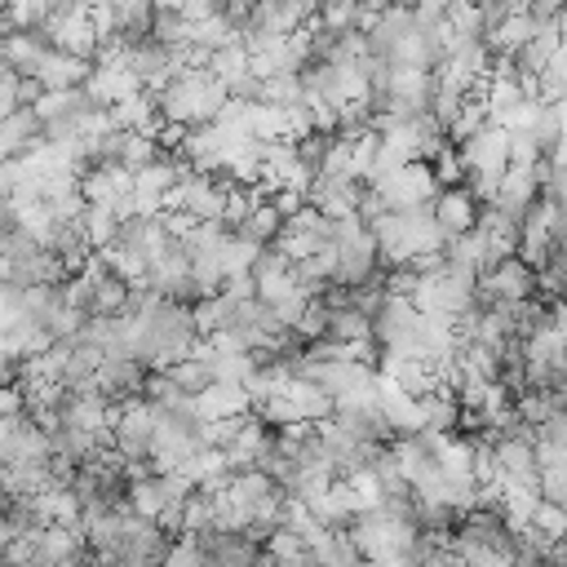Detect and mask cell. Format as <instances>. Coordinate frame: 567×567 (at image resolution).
<instances>
[{"label": "cell", "mask_w": 567, "mask_h": 567, "mask_svg": "<svg viewBox=\"0 0 567 567\" xmlns=\"http://www.w3.org/2000/svg\"><path fill=\"white\" fill-rule=\"evenodd\" d=\"M0 270H4V279H9L13 288H22V292H31V288H58V284H66V279H71L66 261H62L58 252H49L44 244H35V248L18 252V257H13V261H4Z\"/></svg>", "instance_id": "obj_12"}, {"label": "cell", "mask_w": 567, "mask_h": 567, "mask_svg": "<svg viewBox=\"0 0 567 567\" xmlns=\"http://www.w3.org/2000/svg\"><path fill=\"white\" fill-rule=\"evenodd\" d=\"M195 412H199V421H235V416H244V412H252V408H248V390H244V385H221V381H213L208 390L195 394Z\"/></svg>", "instance_id": "obj_22"}, {"label": "cell", "mask_w": 567, "mask_h": 567, "mask_svg": "<svg viewBox=\"0 0 567 567\" xmlns=\"http://www.w3.org/2000/svg\"><path fill=\"white\" fill-rule=\"evenodd\" d=\"M509 567H545V563H536V558H514Z\"/></svg>", "instance_id": "obj_56"}, {"label": "cell", "mask_w": 567, "mask_h": 567, "mask_svg": "<svg viewBox=\"0 0 567 567\" xmlns=\"http://www.w3.org/2000/svg\"><path fill=\"white\" fill-rule=\"evenodd\" d=\"M18 111V75H0V120Z\"/></svg>", "instance_id": "obj_50"}, {"label": "cell", "mask_w": 567, "mask_h": 567, "mask_svg": "<svg viewBox=\"0 0 567 567\" xmlns=\"http://www.w3.org/2000/svg\"><path fill=\"white\" fill-rule=\"evenodd\" d=\"M536 443H549V447H563L567 452V412H549L536 425Z\"/></svg>", "instance_id": "obj_48"}, {"label": "cell", "mask_w": 567, "mask_h": 567, "mask_svg": "<svg viewBox=\"0 0 567 567\" xmlns=\"http://www.w3.org/2000/svg\"><path fill=\"white\" fill-rule=\"evenodd\" d=\"M9 22H13V31H35L44 18H49V4L44 0H9Z\"/></svg>", "instance_id": "obj_44"}, {"label": "cell", "mask_w": 567, "mask_h": 567, "mask_svg": "<svg viewBox=\"0 0 567 567\" xmlns=\"http://www.w3.org/2000/svg\"><path fill=\"white\" fill-rule=\"evenodd\" d=\"M377 275H381V257H377V244H372L368 226H359L350 235H332V270H328V284L359 288V284H368Z\"/></svg>", "instance_id": "obj_8"}, {"label": "cell", "mask_w": 567, "mask_h": 567, "mask_svg": "<svg viewBox=\"0 0 567 567\" xmlns=\"http://www.w3.org/2000/svg\"><path fill=\"white\" fill-rule=\"evenodd\" d=\"M536 89H540V102H567V44L545 62V71L536 75Z\"/></svg>", "instance_id": "obj_36"}, {"label": "cell", "mask_w": 567, "mask_h": 567, "mask_svg": "<svg viewBox=\"0 0 567 567\" xmlns=\"http://www.w3.org/2000/svg\"><path fill=\"white\" fill-rule=\"evenodd\" d=\"M146 372H151V368H142L137 359L111 354V359H102V368H97V394H102V399H111L115 408H120V403H128V399H142Z\"/></svg>", "instance_id": "obj_14"}, {"label": "cell", "mask_w": 567, "mask_h": 567, "mask_svg": "<svg viewBox=\"0 0 567 567\" xmlns=\"http://www.w3.org/2000/svg\"><path fill=\"white\" fill-rule=\"evenodd\" d=\"M40 97H44L40 80H35V75H18V106H31V111H35Z\"/></svg>", "instance_id": "obj_49"}, {"label": "cell", "mask_w": 567, "mask_h": 567, "mask_svg": "<svg viewBox=\"0 0 567 567\" xmlns=\"http://www.w3.org/2000/svg\"><path fill=\"white\" fill-rule=\"evenodd\" d=\"M377 412L385 416V425L394 430V439L421 430V408H416V399H412L408 390H399L394 381H385V377H381V390H377Z\"/></svg>", "instance_id": "obj_20"}, {"label": "cell", "mask_w": 567, "mask_h": 567, "mask_svg": "<svg viewBox=\"0 0 567 567\" xmlns=\"http://www.w3.org/2000/svg\"><path fill=\"white\" fill-rule=\"evenodd\" d=\"M190 315H195V332H199V337H213V332H221V328L230 323L235 301H230L226 292H213V297L195 301V306H190Z\"/></svg>", "instance_id": "obj_31"}, {"label": "cell", "mask_w": 567, "mask_h": 567, "mask_svg": "<svg viewBox=\"0 0 567 567\" xmlns=\"http://www.w3.org/2000/svg\"><path fill=\"white\" fill-rule=\"evenodd\" d=\"M447 31H452V40H483L478 9L470 0H447Z\"/></svg>", "instance_id": "obj_39"}, {"label": "cell", "mask_w": 567, "mask_h": 567, "mask_svg": "<svg viewBox=\"0 0 567 567\" xmlns=\"http://www.w3.org/2000/svg\"><path fill=\"white\" fill-rule=\"evenodd\" d=\"M257 102L288 111V106L301 102V80H297V75H270V80H261V97H257Z\"/></svg>", "instance_id": "obj_37"}, {"label": "cell", "mask_w": 567, "mask_h": 567, "mask_svg": "<svg viewBox=\"0 0 567 567\" xmlns=\"http://www.w3.org/2000/svg\"><path fill=\"white\" fill-rule=\"evenodd\" d=\"M346 536L354 540V549L368 563H381V558L412 554L421 532L412 523V505H372V509H363V514H354L346 523Z\"/></svg>", "instance_id": "obj_4"}, {"label": "cell", "mask_w": 567, "mask_h": 567, "mask_svg": "<svg viewBox=\"0 0 567 567\" xmlns=\"http://www.w3.org/2000/svg\"><path fill=\"white\" fill-rule=\"evenodd\" d=\"M319 341H337V346H372V319H363L354 306L328 310L323 337Z\"/></svg>", "instance_id": "obj_29"}, {"label": "cell", "mask_w": 567, "mask_h": 567, "mask_svg": "<svg viewBox=\"0 0 567 567\" xmlns=\"http://www.w3.org/2000/svg\"><path fill=\"white\" fill-rule=\"evenodd\" d=\"M430 213H434L439 230L452 239V235H465V230H474L478 204H474V195H470L465 186H447V190H439V195L430 199Z\"/></svg>", "instance_id": "obj_17"}, {"label": "cell", "mask_w": 567, "mask_h": 567, "mask_svg": "<svg viewBox=\"0 0 567 567\" xmlns=\"http://www.w3.org/2000/svg\"><path fill=\"white\" fill-rule=\"evenodd\" d=\"M532 35H536V22H532V18L518 9V13H505V18H501V22H496V27L483 35V44H487L496 58H514V53H518V49H523Z\"/></svg>", "instance_id": "obj_28"}, {"label": "cell", "mask_w": 567, "mask_h": 567, "mask_svg": "<svg viewBox=\"0 0 567 567\" xmlns=\"http://www.w3.org/2000/svg\"><path fill=\"white\" fill-rule=\"evenodd\" d=\"M284 221H288V217L275 208V199H270V195H261V199L248 208V217L235 226V235H239V239H248V244H257V248H266V244H275V239L284 235Z\"/></svg>", "instance_id": "obj_25"}, {"label": "cell", "mask_w": 567, "mask_h": 567, "mask_svg": "<svg viewBox=\"0 0 567 567\" xmlns=\"http://www.w3.org/2000/svg\"><path fill=\"white\" fill-rule=\"evenodd\" d=\"M89 71H93V62L71 58V53H62V49H49V53L40 58V66H35V80H40L44 93H58V89H80V84L89 80Z\"/></svg>", "instance_id": "obj_18"}, {"label": "cell", "mask_w": 567, "mask_h": 567, "mask_svg": "<svg viewBox=\"0 0 567 567\" xmlns=\"http://www.w3.org/2000/svg\"><path fill=\"white\" fill-rule=\"evenodd\" d=\"M563 44H567V40L558 35V27H554V22L536 27V35H532L514 58H509V62H514V75H540V71H545V62H549Z\"/></svg>", "instance_id": "obj_26"}, {"label": "cell", "mask_w": 567, "mask_h": 567, "mask_svg": "<svg viewBox=\"0 0 567 567\" xmlns=\"http://www.w3.org/2000/svg\"><path fill=\"white\" fill-rule=\"evenodd\" d=\"M155 403L146 399H128L120 403L115 412V425H111V447L128 461V465H142L151 470V443H155Z\"/></svg>", "instance_id": "obj_7"}, {"label": "cell", "mask_w": 567, "mask_h": 567, "mask_svg": "<svg viewBox=\"0 0 567 567\" xmlns=\"http://www.w3.org/2000/svg\"><path fill=\"white\" fill-rule=\"evenodd\" d=\"M372 244H377V257H381V270H399V266H412L416 257L425 252H443L447 235L439 230L430 204L421 208H403V213H381L372 226H368Z\"/></svg>", "instance_id": "obj_2"}, {"label": "cell", "mask_w": 567, "mask_h": 567, "mask_svg": "<svg viewBox=\"0 0 567 567\" xmlns=\"http://www.w3.org/2000/svg\"><path fill=\"white\" fill-rule=\"evenodd\" d=\"M164 372H168V381L177 385V394H190V399H195L199 390H208V385H213V368H208V359H195V354H190V359L168 363Z\"/></svg>", "instance_id": "obj_32"}, {"label": "cell", "mask_w": 567, "mask_h": 567, "mask_svg": "<svg viewBox=\"0 0 567 567\" xmlns=\"http://www.w3.org/2000/svg\"><path fill=\"white\" fill-rule=\"evenodd\" d=\"M540 199V182H536V173H523V168H505V177H501V190H496V208L501 213H509L514 221H523L527 213H532V204Z\"/></svg>", "instance_id": "obj_21"}, {"label": "cell", "mask_w": 567, "mask_h": 567, "mask_svg": "<svg viewBox=\"0 0 567 567\" xmlns=\"http://www.w3.org/2000/svg\"><path fill=\"white\" fill-rule=\"evenodd\" d=\"M532 527H540L549 540H558V536L567 532V509H563V505H549V501H540V505L532 509Z\"/></svg>", "instance_id": "obj_47"}, {"label": "cell", "mask_w": 567, "mask_h": 567, "mask_svg": "<svg viewBox=\"0 0 567 567\" xmlns=\"http://www.w3.org/2000/svg\"><path fill=\"white\" fill-rule=\"evenodd\" d=\"M208 71L230 89L235 80H244V75H248V49H244L239 40H235V44H226V49H213V53H208Z\"/></svg>", "instance_id": "obj_34"}, {"label": "cell", "mask_w": 567, "mask_h": 567, "mask_svg": "<svg viewBox=\"0 0 567 567\" xmlns=\"http://www.w3.org/2000/svg\"><path fill=\"white\" fill-rule=\"evenodd\" d=\"M461 567H509L518 558L514 527L496 509H465L447 536Z\"/></svg>", "instance_id": "obj_3"}, {"label": "cell", "mask_w": 567, "mask_h": 567, "mask_svg": "<svg viewBox=\"0 0 567 567\" xmlns=\"http://www.w3.org/2000/svg\"><path fill=\"white\" fill-rule=\"evenodd\" d=\"M44 146V124L31 106H18L13 115L0 120V164H13V159H27Z\"/></svg>", "instance_id": "obj_13"}, {"label": "cell", "mask_w": 567, "mask_h": 567, "mask_svg": "<svg viewBox=\"0 0 567 567\" xmlns=\"http://www.w3.org/2000/svg\"><path fill=\"white\" fill-rule=\"evenodd\" d=\"M390 4H403V9H412V4H416V0H390Z\"/></svg>", "instance_id": "obj_58"}, {"label": "cell", "mask_w": 567, "mask_h": 567, "mask_svg": "<svg viewBox=\"0 0 567 567\" xmlns=\"http://www.w3.org/2000/svg\"><path fill=\"white\" fill-rule=\"evenodd\" d=\"M518 102H527L523 89H518V80H487L483 84V106H487V120L492 124H501Z\"/></svg>", "instance_id": "obj_33"}, {"label": "cell", "mask_w": 567, "mask_h": 567, "mask_svg": "<svg viewBox=\"0 0 567 567\" xmlns=\"http://www.w3.org/2000/svg\"><path fill=\"white\" fill-rule=\"evenodd\" d=\"M159 567H204V549H199V540L195 536H173V545H168V554H164V563Z\"/></svg>", "instance_id": "obj_45"}, {"label": "cell", "mask_w": 567, "mask_h": 567, "mask_svg": "<svg viewBox=\"0 0 567 567\" xmlns=\"http://www.w3.org/2000/svg\"><path fill=\"white\" fill-rule=\"evenodd\" d=\"M492 456L505 474V483H523V487H536V456H532V439H501L492 443Z\"/></svg>", "instance_id": "obj_24"}, {"label": "cell", "mask_w": 567, "mask_h": 567, "mask_svg": "<svg viewBox=\"0 0 567 567\" xmlns=\"http://www.w3.org/2000/svg\"><path fill=\"white\" fill-rule=\"evenodd\" d=\"M456 155H461L465 177H505V168H509V133L487 120L483 128H474L456 146Z\"/></svg>", "instance_id": "obj_10"}, {"label": "cell", "mask_w": 567, "mask_h": 567, "mask_svg": "<svg viewBox=\"0 0 567 567\" xmlns=\"http://www.w3.org/2000/svg\"><path fill=\"white\" fill-rule=\"evenodd\" d=\"M151 13H155V0H106L111 35H115L120 44L146 35V31H151Z\"/></svg>", "instance_id": "obj_27"}, {"label": "cell", "mask_w": 567, "mask_h": 567, "mask_svg": "<svg viewBox=\"0 0 567 567\" xmlns=\"http://www.w3.org/2000/svg\"><path fill=\"white\" fill-rule=\"evenodd\" d=\"M372 190L381 195L385 213H403V208L430 204V199L439 195V182H434V168H430L425 159H408L390 182H381V186H372Z\"/></svg>", "instance_id": "obj_11"}, {"label": "cell", "mask_w": 567, "mask_h": 567, "mask_svg": "<svg viewBox=\"0 0 567 567\" xmlns=\"http://www.w3.org/2000/svg\"><path fill=\"white\" fill-rule=\"evenodd\" d=\"M332 142H337V133H323V128H310V133H301V137H292V151H297V159L310 168V173H319V164H323V155L332 151Z\"/></svg>", "instance_id": "obj_38"}, {"label": "cell", "mask_w": 567, "mask_h": 567, "mask_svg": "<svg viewBox=\"0 0 567 567\" xmlns=\"http://www.w3.org/2000/svg\"><path fill=\"white\" fill-rule=\"evenodd\" d=\"M554 27H558V35L567 40V4H563V13H558V22H554Z\"/></svg>", "instance_id": "obj_55"}, {"label": "cell", "mask_w": 567, "mask_h": 567, "mask_svg": "<svg viewBox=\"0 0 567 567\" xmlns=\"http://www.w3.org/2000/svg\"><path fill=\"white\" fill-rule=\"evenodd\" d=\"M80 226H84V235H89V244H93V248H106V244L115 239V230H120V217H115V208H102V204H84V213H80Z\"/></svg>", "instance_id": "obj_35"}, {"label": "cell", "mask_w": 567, "mask_h": 567, "mask_svg": "<svg viewBox=\"0 0 567 567\" xmlns=\"http://www.w3.org/2000/svg\"><path fill=\"white\" fill-rule=\"evenodd\" d=\"M230 102V89L208 71V66H182L159 93H155V111L164 124L173 128H199V124H213L217 111Z\"/></svg>", "instance_id": "obj_1"}, {"label": "cell", "mask_w": 567, "mask_h": 567, "mask_svg": "<svg viewBox=\"0 0 567 567\" xmlns=\"http://www.w3.org/2000/svg\"><path fill=\"white\" fill-rule=\"evenodd\" d=\"M84 9H106V0H80Z\"/></svg>", "instance_id": "obj_57"}, {"label": "cell", "mask_w": 567, "mask_h": 567, "mask_svg": "<svg viewBox=\"0 0 567 567\" xmlns=\"http://www.w3.org/2000/svg\"><path fill=\"white\" fill-rule=\"evenodd\" d=\"M155 44H164V49H173V53H182L186 44H190V22L182 18V13H173V9H155L151 13V31H146Z\"/></svg>", "instance_id": "obj_30"}, {"label": "cell", "mask_w": 567, "mask_h": 567, "mask_svg": "<svg viewBox=\"0 0 567 567\" xmlns=\"http://www.w3.org/2000/svg\"><path fill=\"white\" fill-rule=\"evenodd\" d=\"M182 4H186V0H155V9H173V13H177Z\"/></svg>", "instance_id": "obj_54"}, {"label": "cell", "mask_w": 567, "mask_h": 567, "mask_svg": "<svg viewBox=\"0 0 567 567\" xmlns=\"http://www.w3.org/2000/svg\"><path fill=\"white\" fill-rule=\"evenodd\" d=\"M363 58H368V40H363L359 31L337 35V40H332V49L323 53V62H328V66H359Z\"/></svg>", "instance_id": "obj_42"}, {"label": "cell", "mask_w": 567, "mask_h": 567, "mask_svg": "<svg viewBox=\"0 0 567 567\" xmlns=\"http://www.w3.org/2000/svg\"><path fill=\"white\" fill-rule=\"evenodd\" d=\"M532 137H536V146L549 155L554 146H558V137H563V120H558V106L554 102H540L536 106V120H532V128H527Z\"/></svg>", "instance_id": "obj_40"}, {"label": "cell", "mask_w": 567, "mask_h": 567, "mask_svg": "<svg viewBox=\"0 0 567 567\" xmlns=\"http://www.w3.org/2000/svg\"><path fill=\"white\" fill-rule=\"evenodd\" d=\"M434 182H439V190H447V186H465V168H461V155H456V146H447L434 164Z\"/></svg>", "instance_id": "obj_46"}, {"label": "cell", "mask_w": 567, "mask_h": 567, "mask_svg": "<svg viewBox=\"0 0 567 567\" xmlns=\"http://www.w3.org/2000/svg\"><path fill=\"white\" fill-rule=\"evenodd\" d=\"M536 492H540V501L567 509V461H563V465H545V470L536 474Z\"/></svg>", "instance_id": "obj_43"}, {"label": "cell", "mask_w": 567, "mask_h": 567, "mask_svg": "<svg viewBox=\"0 0 567 567\" xmlns=\"http://www.w3.org/2000/svg\"><path fill=\"white\" fill-rule=\"evenodd\" d=\"M509 133V168H523V173H536V164L545 159V151L536 146V137L527 128H505Z\"/></svg>", "instance_id": "obj_41"}, {"label": "cell", "mask_w": 567, "mask_h": 567, "mask_svg": "<svg viewBox=\"0 0 567 567\" xmlns=\"http://www.w3.org/2000/svg\"><path fill=\"white\" fill-rule=\"evenodd\" d=\"M470 4H474V9H483V4H492V0H470Z\"/></svg>", "instance_id": "obj_59"}, {"label": "cell", "mask_w": 567, "mask_h": 567, "mask_svg": "<svg viewBox=\"0 0 567 567\" xmlns=\"http://www.w3.org/2000/svg\"><path fill=\"white\" fill-rule=\"evenodd\" d=\"M416 408H421V430H430V434H456L461 430V403H456L452 385L421 394Z\"/></svg>", "instance_id": "obj_23"}, {"label": "cell", "mask_w": 567, "mask_h": 567, "mask_svg": "<svg viewBox=\"0 0 567 567\" xmlns=\"http://www.w3.org/2000/svg\"><path fill=\"white\" fill-rule=\"evenodd\" d=\"M226 173H186L177 177V186L168 190V204L177 217H186L190 226L195 221H221V208H226Z\"/></svg>", "instance_id": "obj_6"}, {"label": "cell", "mask_w": 567, "mask_h": 567, "mask_svg": "<svg viewBox=\"0 0 567 567\" xmlns=\"http://www.w3.org/2000/svg\"><path fill=\"white\" fill-rule=\"evenodd\" d=\"M9 230H18V208H13V199L0 190V235H9Z\"/></svg>", "instance_id": "obj_51"}, {"label": "cell", "mask_w": 567, "mask_h": 567, "mask_svg": "<svg viewBox=\"0 0 567 567\" xmlns=\"http://www.w3.org/2000/svg\"><path fill=\"white\" fill-rule=\"evenodd\" d=\"M372 567H416V563H412V554H403V558H381V563H372Z\"/></svg>", "instance_id": "obj_53"}, {"label": "cell", "mask_w": 567, "mask_h": 567, "mask_svg": "<svg viewBox=\"0 0 567 567\" xmlns=\"http://www.w3.org/2000/svg\"><path fill=\"white\" fill-rule=\"evenodd\" d=\"M133 190V173L115 168V164H89L80 173V195L84 204H102V208H120V199H128Z\"/></svg>", "instance_id": "obj_16"}, {"label": "cell", "mask_w": 567, "mask_h": 567, "mask_svg": "<svg viewBox=\"0 0 567 567\" xmlns=\"http://www.w3.org/2000/svg\"><path fill=\"white\" fill-rule=\"evenodd\" d=\"M416 35V22H412V9H403V4H390L377 22H372V31L363 35L368 40V53L372 58H381V62H390L408 40Z\"/></svg>", "instance_id": "obj_15"}, {"label": "cell", "mask_w": 567, "mask_h": 567, "mask_svg": "<svg viewBox=\"0 0 567 567\" xmlns=\"http://www.w3.org/2000/svg\"><path fill=\"white\" fill-rule=\"evenodd\" d=\"M53 44H49V35L35 27V31H9L4 40H0V53H4V66L13 71V75H35V66H40V58L49 53Z\"/></svg>", "instance_id": "obj_19"}, {"label": "cell", "mask_w": 567, "mask_h": 567, "mask_svg": "<svg viewBox=\"0 0 567 567\" xmlns=\"http://www.w3.org/2000/svg\"><path fill=\"white\" fill-rule=\"evenodd\" d=\"M49 4V13H75V9H84L80 0H44Z\"/></svg>", "instance_id": "obj_52"}, {"label": "cell", "mask_w": 567, "mask_h": 567, "mask_svg": "<svg viewBox=\"0 0 567 567\" xmlns=\"http://www.w3.org/2000/svg\"><path fill=\"white\" fill-rule=\"evenodd\" d=\"M168 545H173V536L155 518H142L137 509H128L120 518L115 540L93 563H102V567H159L164 554H168Z\"/></svg>", "instance_id": "obj_5"}, {"label": "cell", "mask_w": 567, "mask_h": 567, "mask_svg": "<svg viewBox=\"0 0 567 567\" xmlns=\"http://www.w3.org/2000/svg\"><path fill=\"white\" fill-rule=\"evenodd\" d=\"M421 337V310L408 297H385L381 310L372 315V346L381 354H416Z\"/></svg>", "instance_id": "obj_9"}]
</instances>
